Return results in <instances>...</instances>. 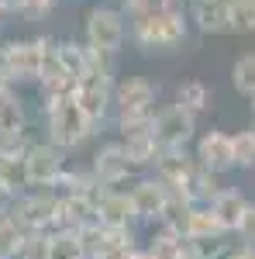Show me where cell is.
Masks as SVG:
<instances>
[{
    "mask_svg": "<svg viewBox=\"0 0 255 259\" xmlns=\"http://www.w3.org/2000/svg\"><path fill=\"white\" fill-rule=\"evenodd\" d=\"M152 100L156 90L148 80H128L118 87V107H121V121H138V118H152Z\"/></svg>",
    "mask_w": 255,
    "mask_h": 259,
    "instance_id": "6",
    "label": "cell"
},
{
    "mask_svg": "<svg viewBox=\"0 0 255 259\" xmlns=\"http://www.w3.org/2000/svg\"><path fill=\"white\" fill-rule=\"evenodd\" d=\"M21 259H48V235L45 232H28L21 245Z\"/></svg>",
    "mask_w": 255,
    "mask_h": 259,
    "instance_id": "27",
    "label": "cell"
},
{
    "mask_svg": "<svg viewBox=\"0 0 255 259\" xmlns=\"http://www.w3.org/2000/svg\"><path fill=\"white\" fill-rule=\"evenodd\" d=\"M52 145H79V142L90 135V128H93V121L86 118V111L79 107L76 100H62V104H52Z\"/></svg>",
    "mask_w": 255,
    "mask_h": 259,
    "instance_id": "1",
    "label": "cell"
},
{
    "mask_svg": "<svg viewBox=\"0 0 255 259\" xmlns=\"http://www.w3.org/2000/svg\"><path fill=\"white\" fill-rule=\"evenodd\" d=\"M231 83H235L238 94L255 97V52H248V56H241V59L235 62V69H231Z\"/></svg>",
    "mask_w": 255,
    "mask_h": 259,
    "instance_id": "24",
    "label": "cell"
},
{
    "mask_svg": "<svg viewBox=\"0 0 255 259\" xmlns=\"http://www.w3.org/2000/svg\"><path fill=\"white\" fill-rule=\"evenodd\" d=\"M207 207H211V214L217 218V225H221L224 235H228V232H238V228H241V218H245V211H248V200L241 197L238 190H221Z\"/></svg>",
    "mask_w": 255,
    "mask_h": 259,
    "instance_id": "12",
    "label": "cell"
},
{
    "mask_svg": "<svg viewBox=\"0 0 255 259\" xmlns=\"http://www.w3.org/2000/svg\"><path fill=\"white\" fill-rule=\"evenodd\" d=\"M176 228L183 232V239L193 242V245L221 242V235H224V228L217 225V218L211 214V207H200V204H193V207H186V211H183V221H179Z\"/></svg>",
    "mask_w": 255,
    "mask_h": 259,
    "instance_id": "8",
    "label": "cell"
},
{
    "mask_svg": "<svg viewBox=\"0 0 255 259\" xmlns=\"http://www.w3.org/2000/svg\"><path fill=\"white\" fill-rule=\"evenodd\" d=\"M7 90V73H4V66H0V94Z\"/></svg>",
    "mask_w": 255,
    "mask_h": 259,
    "instance_id": "34",
    "label": "cell"
},
{
    "mask_svg": "<svg viewBox=\"0 0 255 259\" xmlns=\"http://www.w3.org/2000/svg\"><path fill=\"white\" fill-rule=\"evenodd\" d=\"M86 41H90L93 52H104V56L118 52L121 41H124V21H121L118 11H107V7L90 11V18H86Z\"/></svg>",
    "mask_w": 255,
    "mask_h": 259,
    "instance_id": "4",
    "label": "cell"
},
{
    "mask_svg": "<svg viewBox=\"0 0 255 259\" xmlns=\"http://www.w3.org/2000/svg\"><path fill=\"white\" fill-rule=\"evenodd\" d=\"M138 218L131 194H104L97 200V225L107 228H128V221Z\"/></svg>",
    "mask_w": 255,
    "mask_h": 259,
    "instance_id": "13",
    "label": "cell"
},
{
    "mask_svg": "<svg viewBox=\"0 0 255 259\" xmlns=\"http://www.w3.org/2000/svg\"><path fill=\"white\" fill-rule=\"evenodd\" d=\"M124 156L131 166H145V162H156L159 159V145H156V135L145 132V135H128V142L121 145Z\"/></svg>",
    "mask_w": 255,
    "mask_h": 259,
    "instance_id": "19",
    "label": "cell"
},
{
    "mask_svg": "<svg viewBox=\"0 0 255 259\" xmlns=\"http://www.w3.org/2000/svg\"><path fill=\"white\" fill-rule=\"evenodd\" d=\"M56 211H59V200L45 197V194H35V197H24L18 204V221L24 232H45L48 225H56Z\"/></svg>",
    "mask_w": 255,
    "mask_h": 259,
    "instance_id": "10",
    "label": "cell"
},
{
    "mask_svg": "<svg viewBox=\"0 0 255 259\" xmlns=\"http://www.w3.org/2000/svg\"><path fill=\"white\" fill-rule=\"evenodd\" d=\"M228 31L252 35L255 31V0H228Z\"/></svg>",
    "mask_w": 255,
    "mask_h": 259,
    "instance_id": "20",
    "label": "cell"
},
{
    "mask_svg": "<svg viewBox=\"0 0 255 259\" xmlns=\"http://www.w3.org/2000/svg\"><path fill=\"white\" fill-rule=\"evenodd\" d=\"M196 166L200 169H207V173H228V169H235V145H231V135H224V132H207L200 145H196Z\"/></svg>",
    "mask_w": 255,
    "mask_h": 259,
    "instance_id": "5",
    "label": "cell"
},
{
    "mask_svg": "<svg viewBox=\"0 0 255 259\" xmlns=\"http://www.w3.org/2000/svg\"><path fill=\"white\" fill-rule=\"evenodd\" d=\"M228 259H255V245H238L228 252Z\"/></svg>",
    "mask_w": 255,
    "mask_h": 259,
    "instance_id": "30",
    "label": "cell"
},
{
    "mask_svg": "<svg viewBox=\"0 0 255 259\" xmlns=\"http://www.w3.org/2000/svg\"><path fill=\"white\" fill-rule=\"evenodd\" d=\"M11 200H14V190L0 183V218H7V211H11Z\"/></svg>",
    "mask_w": 255,
    "mask_h": 259,
    "instance_id": "29",
    "label": "cell"
},
{
    "mask_svg": "<svg viewBox=\"0 0 255 259\" xmlns=\"http://www.w3.org/2000/svg\"><path fill=\"white\" fill-rule=\"evenodd\" d=\"M231 145H235L238 169H255V128H245V132L231 135Z\"/></svg>",
    "mask_w": 255,
    "mask_h": 259,
    "instance_id": "25",
    "label": "cell"
},
{
    "mask_svg": "<svg viewBox=\"0 0 255 259\" xmlns=\"http://www.w3.org/2000/svg\"><path fill=\"white\" fill-rule=\"evenodd\" d=\"M179 259H203V256L196 252V245H190V242H186V249L179 252Z\"/></svg>",
    "mask_w": 255,
    "mask_h": 259,
    "instance_id": "33",
    "label": "cell"
},
{
    "mask_svg": "<svg viewBox=\"0 0 255 259\" xmlns=\"http://www.w3.org/2000/svg\"><path fill=\"white\" fill-rule=\"evenodd\" d=\"M21 128H24V111H21V104L7 90L0 94V135H21Z\"/></svg>",
    "mask_w": 255,
    "mask_h": 259,
    "instance_id": "22",
    "label": "cell"
},
{
    "mask_svg": "<svg viewBox=\"0 0 255 259\" xmlns=\"http://www.w3.org/2000/svg\"><path fill=\"white\" fill-rule=\"evenodd\" d=\"M56 62H59V73L73 83L90 73V52L83 45H76V41H62L56 49Z\"/></svg>",
    "mask_w": 255,
    "mask_h": 259,
    "instance_id": "14",
    "label": "cell"
},
{
    "mask_svg": "<svg viewBox=\"0 0 255 259\" xmlns=\"http://www.w3.org/2000/svg\"><path fill=\"white\" fill-rule=\"evenodd\" d=\"M48 259H86V249L79 242V232L62 228L56 235H48Z\"/></svg>",
    "mask_w": 255,
    "mask_h": 259,
    "instance_id": "18",
    "label": "cell"
},
{
    "mask_svg": "<svg viewBox=\"0 0 255 259\" xmlns=\"http://www.w3.org/2000/svg\"><path fill=\"white\" fill-rule=\"evenodd\" d=\"M52 7V0H28V7L24 11H31V14H41V11H48Z\"/></svg>",
    "mask_w": 255,
    "mask_h": 259,
    "instance_id": "31",
    "label": "cell"
},
{
    "mask_svg": "<svg viewBox=\"0 0 255 259\" xmlns=\"http://www.w3.org/2000/svg\"><path fill=\"white\" fill-rule=\"evenodd\" d=\"M135 35L145 49H166V45H176V41L186 38V21L179 14L159 11V14H148V18L138 21Z\"/></svg>",
    "mask_w": 255,
    "mask_h": 259,
    "instance_id": "3",
    "label": "cell"
},
{
    "mask_svg": "<svg viewBox=\"0 0 255 259\" xmlns=\"http://www.w3.org/2000/svg\"><path fill=\"white\" fill-rule=\"evenodd\" d=\"M238 235L245 239V245H255V204H248V211H245V218H241Z\"/></svg>",
    "mask_w": 255,
    "mask_h": 259,
    "instance_id": "28",
    "label": "cell"
},
{
    "mask_svg": "<svg viewBox=\"0 0 255 259\" xmlns=\"http://www.w3.org/2000/svg\"><path fill=\"white\" fill-rule=\"evenodd\" d=\"M207 104H211V94H207V87H203L200 80H190V83H183V87H179V107H183V111H190L193 118L207 107Z\"/></svg>",
    "mask_w": 255,
    "mask_h": 259,
    "instance_id": "23",
    "label": "cell"
},
{
    "mask_svg": "<svg viewBox=\"0 0 255 259\" xmlns=\"http://www.w3.org/2000/svg\"><path fill=\"white\" fill-rule=\"evenodd\" d=\"M28 239V232L21 228L14 218H0V259L21 256V245Z\"/></svg>",
    "mask_w": 255,
    "mask_h": 259,
    "instance_id": "21",
    "label": "cell"
},
{
    "mask_svg": "<svg viewBox=\"0 0 255 259\" xmlns=\"http://www.w3.org/2000/svg\"><path fill=\"white\" fill-rule=\"evenodd\" d=\"M152 135H156L159 152H162V149H183L186 142L193 139V114L183 111L179 104H173V107H166V111L156 114Z\"/></svg>",
    "mask_w": 255,
    "mask_h": 259,
    "instance_id": "2",
    "label": "cell"
},
{
    "mask_svg": "<svg viewBox=\"0 0 255 259\" xmlns=\"http://www.w3.org/2000/svg\"><path fill=\"white\" fill-rule=\"evenodd\" d=\"M28 0H0V11H24Z\"/></svg>",
    "mask_w": 255,
    "mask_h": 259,
    "instance_id": "32",
    "label": "cell"
},
{
    "mask_svg": "<svg viewBox=\"0 0 255 259\" xmlns=\"http://www.w3.org/2000/svg\"><path fill=\"white\" fill-rule=\"evenodd\" d=\"M73 100L86 111L90 121H100L104 111H107V76H100V73L90 69L83 80H76V94H73Z\"/></svg>",
    "mask_w": 255,
    "mask_h": 259,
    "instance_id": "11",
    "label": "cell"
},
{
    "mask_svg": "<svg viewBox=\"0 0 255 259\" xmlns=\"http://www.w3.org/2000/svg\"><path fill=\"white\" fill-rule=\"evenodd\" d=\"M131 200H135L138 218H148V221L169 218V190H166L162 180H141L131 190Z\"/></svg>",
    "mask_w": 255,
    "mask_h": 259,
    "instance_id": "7",
    "label": "cell"
},
{
    "mask_svg": "<svg viewBox=\"0 0 255 259\" xmlns=\"http://www.w3.org/2000/svg\"><path fill=\"white\" fill-rule=\"evenodd\" d=\"M183 249H186L183 232H179L176 225H169L162 235H156V239H152V245H148L145 259H179V252H183Z\"/></svg>",
    "mask_w": 255,
    "mask_h": 259,
    "instance_id": "17",
    "label": "cell"
},
{
    "mask_svg": "<svg viewBox=\"0 0 255 259\" xmlns=\"http://www.w3.org/2000/svg\"><path fill=\"white\" fill-rule=\"evenodd\" d=\"M128 169H131V162H128L121 145H107L97 156V180L100 183H118V180L128 177Z\"/></svg>",
    "mask_w": 255,
    "mask_h": 259,
    "instance_id": "15",
    "label": "cell"
},
{
    "mask_svg": "<svg viewBox=\"0 0 255 259\" xmlns=\"http://www.w3.org/2000/svg\"><path fill=\"white\" fill-rule=\"evenodd\" d=\"M62 173L59 145H31L24 152V177L28 183H52Z\"/></svg>",
    "mask_w": 255,
    "mask_h": 259,
    "instance_id": "9",
    "label": "cell"
},
{
    "mask_svg": "<svg viewBox=\"0 0 255 259\" xmlns=\"http://www.w3.org/2000/svg\"><path fill=\"white\" fill-rule=\"evenodd\" d=\"M200 31H228V0H196Z\"/></svg>",
    "mask_w": 255,
    "mask_h": 259,
    "instance_id": "16",
    "label": "cell"
},
{
    "mask_svg": "<svg viewBox=\"0 0 255 259\" xmlns=\"http://www.w3.org/2000/svg\"><path fill=\"white\" fill-rule=\"evenodd\" d=\"M0 183L4 187H21V183H28L24 177V156H0Z\"/></svg>",
    "mask_w": 255,
    "mask_h": 259,
    "instance_id": "26",
    "label": "cell"
}]
</instances>
